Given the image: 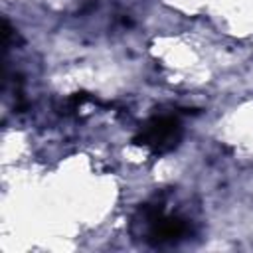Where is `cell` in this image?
<instances>
[{
    "label": "cell",
    "instance_id": "1",
    "mask_svg": "<svg viewBox=\"0 0 253 253\" xmlns=\"http://www.w3.org/2000/svg\"><path fill=\"white\" fill-rule=\"evenodd\" d=\"M128 231L138 243L164 247L186 241L194 233V221L178 210H168L166 200L156 198L138 206L130 217Z\"/></svg>",
    "mask_w": 253,
    "mask_h": 253
},
{
    "label": "cell",
    "instance_id": "2",
    "mask_svg": "<svg viewBox=\"0 0 253 253\" xmlns=\"http://www.w3.org/2000/svg\"><path fill=\"white\" fill-rule=\"evenodd\" d=\"M184 128L178 117L174 115H156L150 117L134 136V144L148 148L152 154L162 156L178 148L182 142Z\"/></svg>",
    "mask_w": 253,
    "mask_h": 253
}]
</instances>
